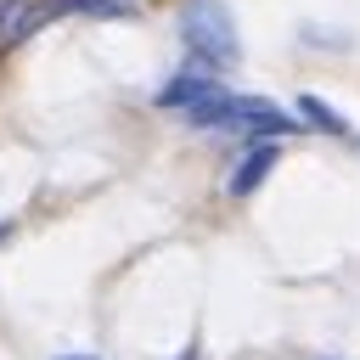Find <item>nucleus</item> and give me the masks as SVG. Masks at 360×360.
<instances>
[{"mask_svg":"<svg viewBox=\"0 0 360 360\" xmlns=\"http://www.w3.org/2000/svg\"><path fill=\"white\" fill-rule=\"evenodd\" d=\"M180 45H186L191 68H202L214 79L242 62V39H236V22H231L225 0H186L180 6Z\"/></svg>","mask_w":360,"mask_h":360,"instance_id":"1","label":"nucleus"},{"mask_svg":"<svg viewBox=\"0 0 360 360\" xmlns=\"http://www.w3.org/2000/svg\"><path fill=\"white\" fill-rule=\"evenodd\" d=\"M186 124H191V129H236V135H248V141H281V135L298 129V118L281 112L276 101H264V96H236V90L208 96L202 107L186 112Z\"/></svg>","mask_w":360,"mask_h":360,"instance_id":"2","label":"nucleus"},{"mask_svg":"<svg viewBox=\"0 0 360 360\" xmlns=\"http://www.w3.org/2000/svg\"><path fill=\"white\" fill-rule=\"evenodd\" d=\"M219 90H225V84H219L214 73H202V68H191V62H186L180 73H169V79L158 84V107L186 118L191 107H202V101H208V96H219Z\"/></svg>","mask_w":360,"mask_h":360,"instance_id":"3","label":"nucleus"},{"mask_svg":"<svg viewBox=\"0 0 360 360\" xmlns=\"http://www.w3.org/2000/svg\"><path fill=\"white\" fill-rule=\"evenodd\" d=\"M276 158H281V146H276V141H248V152L236 158V169H231V180H225V191H231V197H253V191L264 186V174L276 169Z\"/></svg>","mask_w":360,"mask_h":360,"instance_id":"4","label":"nucleus"},{"mask_svg":"<svg viewBox=\"0 0 360 360\" xmlns=\"http://www.w3.org/2000/svg\"><path fill=\"white\" fill-rule=\"evenodd\" d=\"M51 22L56 17H96V22H118V17H135V0H45Z\"/></svg>","mask_w":360,"mask_h":360,"instance_id":"5","label":"nucleus"},{"mask_svg":"<svg viewBox=\"0 0 360 360\" xmlns=\"http://www.w3.org/2000/svg\"><path fill=\"white\" fill-rule=\"evenodd\" d=\"M298 118H304V124H315L321 135H349V118H343V112H332L321 96H298Z\"/></svg>","mask_w":360,"mask_h":360,"instance_id":"6","label":"nucleus"},{"mask_svg":"<svg viewBox=\"0 0 360 360\" xmlns=\"http://www.w3.org/2000/svg\"><path fill=\"white\" fill-rule=\"evenodd\" d=\"M56 360H96V354H56Z\"/></svg>","mask_w":360,"mask_h":360,"instance_id":"7","label":"nucleus"},{"mask_svg":"<svg viewBox=\"0 0 360 360\" xmlns=\"http://www.w3.org/2000/svg\"><path fill=\"white\" fill-rule=\"evenodd\" d=\"M180 360H197V349H186V354H180Z\"/></svg>","mask_w":360,"mask_h":360,"instance_id":"8","label":"nucleus"},{"mask_svg":"<svg viewBox=\"0 0 360 360\" xmlns=\"http://www.w3.org/2000/svg\"><path fill=\"white\" fill-rule=\"evenodd\" d=\"M0 242H6V225H0Z\"/></svg>","mask_w":360,"mask_h":360,"instance_id":"9","label":"nucleus"}]
</instances>
